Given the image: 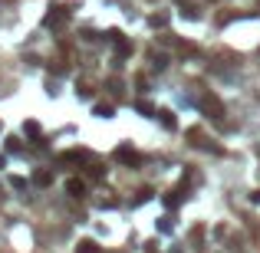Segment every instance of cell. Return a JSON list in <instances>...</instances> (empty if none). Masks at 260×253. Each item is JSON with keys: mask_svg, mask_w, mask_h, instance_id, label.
<instances>
[{"mask_svg": "<svg viewBox=\"0 0 260 253\" xmlns=\"http://www.w3.org/2000/svg\"><path fill=\"white\" fill-rule=\"evenodd\" d=\"M116 46H119V59H125V56L132 53V46L125 43V40H119V43H116Z\"/></svg>", "mask_w": 260, "mask_h": 253, "instance_id": "30bf717a", "label": "cell"}, {"mask_svg": "<svg viewBox=\"0 0 260 253\" xmlns=\"http://www.w3.org/2000/svg\"><path fill=\"white\" fill-rule=\"evenodd\" d=\"M178 194H181V191H172V194L165 198V207H178Z\"/></svg>", "mask_w": 260, "mask_h": 253, "instance_id": "7c38bea8", "label": "cell"}, {"mask_svg": "<svg viewBox=\"0 0 260 253\" xmlns=\"http://www.w3.org/2000/svg\"><path fill=\"white\" fill-rule=\"evenodd\" d=\"M10 184L17 187V191H23V187H27V181H23V177H10Z\"/></svg>", "mask_w": 260, "mask_h": 253, "instance_id": "5bb4252c", "label": "cell"}, {"mask_svg": "<svg viewBox=\"0 0 260 253\" xmlns=\"http://www.w3.org/2000/svg\"><path fill=\"white\" fill-rule=\"evenodd\" d=\"M92 115H96V119H112V115H116V105H109V102H99L96 109H92Z\"/></svg>", "mask_w": 260, "mask_h": 253, "instance_id": "5b68a950", "label": "cell"}, {"mask_svg": "<svg viewBox=\"0 0 260 253\" xmlns=\"http://www.w3.org/2000/svg\"><path fill=\"white\" fill-rule=\"evenodd\" d=\"M116 161H125V165H139L142 158H139V152H132L129 145H122V148H116Z\"/></svg>", "mask_w": 260, "mask_h": 253, "instance_id": "3957f363", "label": "cell"}, {"mask_svg": "<svg viewBox=\"0 0 260 253\" xmlns=\"http://www.w3.org/2000/svg\"><path fill=\"white\" fill-rule=\"evenodd\" d=\"M254 204H260V191H254Z\"/></svg>", "mask_w": 260, "mask_h": 253, "instance_id": "9a60e30c", "label": "cell"}, {"mask_svg": "<svg viewBox=\"0 0 260 253\" xmlns=\"http://www.w3.org/2000/svg\"><path fill=\"white\" fill-rule=\"evenodd\" d=\"M66 191H69V198H86V181H83V177H69V181H66Z\"/></svg>", "mask_w": 260, "mask_h": 253, "instance_id": "277c9868", "label": "cell"}, {"mask_svg": "<svg viewBox=\"0 0 260 253\" xmlns=\"http://www.w3.org/2000/svg\"><path fill=\"white\" fill-rule=\"evenodd\" d=\"M158 115H162V125H165V128H174V112L165 109V112H158Z\"/></svg>", "mask_w": 260, "mask_h": 253, "instance_id": "9c48e42d", "label": "cell"}, {"mask_svg": "<svg viewBox=\"0 0 260 253\" xmlns=\"http://www.w3.org/2000/svg\"><path fill=\"white\" fill-rule=\"evenodd\" d=\"M148 23H152V26H165V23H168V13H152Z\"/></svg>", "mask_w": 260, "mask_h": 253, "instance_id": "ba28073f", "label": "cell"}, {"mask_svg": "<svg viewBox=\"0 0 260 253\" xmlns=\"http://www.w3.org/2000/svg\"><path fill=\"white\" fill-rule=\"evenodd\" d=\"M201 109H204L211 119H221V115H224V105H221V99H217V96H204Z\"/></svg>", "mask_w": 260, "mask_h": 253, "instance_id": "7a4b0ae2", "label": "cell"}, {"mask_svg": "<svg viewBox=\"0 0 260 253\" xmlns=\"http://www.w3.org/2000/svg\"><path fill=\"white\" fill-rule=\"evenodd\" d=\"M66 20H69V10H66V7H50V13L43 17V26H53V30H59Z\"/></svg>", "mask_w": 260, "mask_h": 253, "instance_id": "6da1fadb", "label": "cell"}, {"mask_svg": "<svg viewBox=\"0 0 260 253\" xmlns=\"http://www.w3.org/2000/svg\"><path fill=\"white\" fill-rule=\"evenodd\" d=\"M76 253H99V243L96 240H79Z\"/></svg>", "mask_w": 260, "mask_h": 253, "instance_id": "52a82bcc", "label": "cell"}, {"mask_svg": "<svg viewBox=\"0 0 260 253\" xmlns=\"http://www.w3.org/2000/svg\"><path fill=\"white\" fill-rule=\"evenodd\" d=\"M7 152H20V142H17V138H7Z\"/></svg>", "mask_w": 260, "mask_h": 253, "instance_id": "4fadbf2b", "label": "cell"}, {"mask_svg": "<svg viewBox=\"0 0 260 253\" xmlns=\"http://www.w3.org/2000/svg\"><path fill=\"white\" fill-rule=\"evenodd\" d=\"M33 181H36L40 187H50V184H53V171H46V168H43V171H36V175H33Z\"/></svg>", "mask_w": 260, "mask_h": 253, "instance_id": "8992f818", "label": "cell"}, {"mask_svg": "<svg viewBox=\"0 0 260 253\" xmlns=\"http://www.w3.org/2000/svg\"><path fill=\"white\" fill-rule=\"evenodd\" d=\"M23 132H27V135H33V138H36V135H40V125H36V122H27V125H23Z\"/></svg>", "mask_w": 260, "mask_h": 253, "instance_id": "8fae6325", "label": "cell"}]
</instances>
